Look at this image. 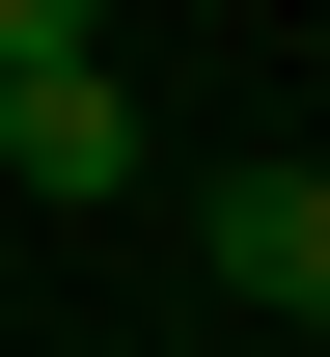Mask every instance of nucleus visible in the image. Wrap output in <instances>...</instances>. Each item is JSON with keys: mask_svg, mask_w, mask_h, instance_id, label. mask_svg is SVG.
<instances>
[{"mask_svg": "<svg viewBox=\"0 0 330 357\" xmlns=\"http://www.w3.org/2000/svg\"><path fill=\"white\" fill-rule=\"evenodd\" d=\"M28 55H83V0H0V83H28Z\"/></svg>", "mask_w": 330, "mask_h": 357, "instance_id": "obj_3", "label": "nucleus"}, {"mask_svg": "<svg viewBox=\"0 0 330 357\" xmlns=\"http://www.w3.org/2000/svg\"><path fill=\"white\" fill-rule=\"evenodd\" d=\"M0 165H28L55 220H83V192H138V83H83V55H28V83H0Z\"/></svg>", "mask_w": 330, "mask_h": 357, "instance_id": "obj_1", "label": "nucleus"}, {"mask_svg": "<svg viewBox=\"0 0 330 357\" xmlns=\"http://www.w3.org/2000/svg\"><path fill=\"white\" fill-rule=\"evenodd\" d=\"M220 303H330V165H220Z\"/></svg>", "mask_w": 330, "mask_h": 357, "instance_id": "obj_2", "label": "nucleus"}]
</instances>
